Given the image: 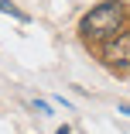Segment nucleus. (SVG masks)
Wrapping results in <instances>:
<instances>
[{"mask_svg":"<svg viewBox=\"0 0 130 134\" xmlns=\"http://www.w3.org/2000/svg\"><path fill=\"white\" fill-rule=\"evenodd\" d=\"M123 28H127V4H123V0H103V4H96L92 10H86L82 21H79V35L89 45L92 41L96 45H106Z\"/></svg>","mask_w":130,"mask_h":134,"instance_id":"1","label":"nucleus"},{"mask_svg":"<svg viewBox=\"0 0 130 134\" xmlns=\"http://www.w3.org/2000/svg\"><path fill=\"white\" fill-rule=\"evenodd\" d=\"M99 55H103V65H110L116 72L130 69V28H123L120 35H113L106 45H103Z\"/></svg>","mask_w":130,"mask_h":134,"instance_id":"2","label":"nucleus"},{"mask_svg":"<svg viewBox=\"0 0 130 134\" xmlns=\"http://www.w3.org/2000/svg\"><path fill=\"white\" fill-rule=\"evenodd\" d=\"M0 10H4V14H10V17H17L21 24H28V21H31V17H28V14H24L21 7H14V4H10V0H0Z\"/></svg>","mask_w":130,"mask_h":134,"instance_id":"3","label":"nucleus"},{"mask_svg":"<svg viewBox=\"0 0 130 134\" xmlns=\"http://www.w3.org/2000/svg\"><path fill=\"white\" fill-rule=\"evenodd\" d=\"M120 114H127V117H130V107H127V103H120Z\"/></svg>","mask_w":130,"mask_h":134,"instance_id":"4","label":"nucleus"},{"mask_svg":"<svg viewBox=\"0 0 130 134\" xmlns=\"http://www.w3.org/2000/svg\"><path fill=\"white\" fill-rule=\"evenodd\" d=\"M55 134H72V131H69V127H58V131H55Z\"/></svg>","mask_w":130,"mask_h":134,"instance_id":"5","label":"nucleus"}]
</instances>
